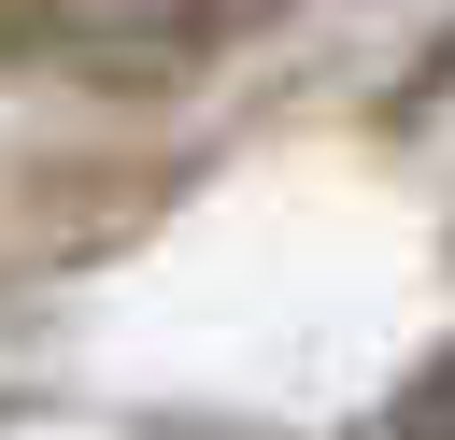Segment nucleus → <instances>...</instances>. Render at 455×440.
Masks as SVG:
<instances>
[{
	"label": "nucleus",
	"instance_id": "f257e3e1",
	"mask_svg": "<svg viewBox=\"0 0 455 440\" xmlns=\"http://www.w3.org/2000/svg\"><path fill=\"white\" fill-rule=\"evenodd\" d=\"M384 440H455V341L398 383V412H384Z\"/></svg>",
	"mask_w": 455,
	"mask_h": 440
}]
</instances>
